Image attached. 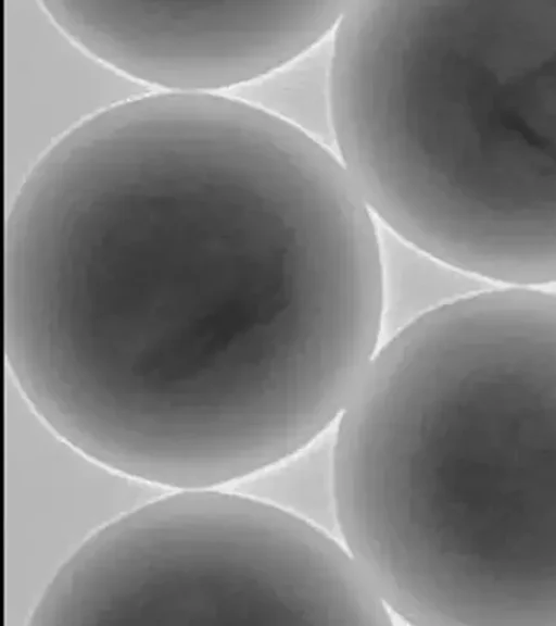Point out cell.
Listing matches in <instances>:
<instances>
[{
    "label": "cell",
    "mask_w": 556,
    "mask_h": 626,
    "mask_svg": "<svg viewBox=\"0 0 556 626\" xmlns=\"http://www.w3.org/2000/svg\"><path fill=\"white\" fill-rule=\"evenodd\" d=\"M337 478L353 548L404 612L556 626V295H469L389 340Z\"/></svg>",
    "instance_id": "6da1fadb"
},
{
    "label": "cell",
    "mask_w": 556,
    "mask_h": 626,
    "mask_svg": "<svg viewBox=\"0 0 556 626\" xmlns=\"http://www.w3.org/2000/svg\"><path fill=\"white\" fill-rule=\"evenodd\" d=\"M355 139L407 240L488 279L556 283V1L420 4L367 71Z\"/></svg>",
    "instance_id": "7a4b0ae2"
},
{
    "label": "cell",
    "mask_w": 556,
    "mask_h": 626,
    "mask_svg": "<svg viewBox=\"0 0 556 626\" xmlns=\"http://www.w3.org/2000/svg\"><path fill=\"white\" fill-rule=\"evenodd\" d=\"M358 564L309 523L211 488L159 496L64 564L30 626L358 625Z\"/></svg>",
    "instance_id": "3957f363"
},
{
    "label": "cell",
    "mask_w": 556,
    "mask_h": 626,
    "mask_svg": "<svg viewBox=\"0 0 556 626\" xmlns=\"http://www.w3.org/2000/svg\"><path fill=\"white\" fill-rule=\"evenodd\" d=\"M349 1L42 0L80 47L146 86L240 87L323 41Z\"/></svg>",
    "instance_id": "277c9868"
},
{
    "label": "cell",
    "mask_w": 556,
    "mask_h": 626,
    "mask_svg": "<svg viewBox=\"0 0 556 626\" xmlns=\"http://www.w3.org/2000/svg\"><path fill=\"white\" fill-rule=\"evenodd\" d=\"M51 428V427H50ZM161 487L89 456L52 428L5 449V617L28 618L64 564L94 534L161 496Z\"/></svg>",
    "instance_id": "5b68a950"
},
{
    "label": "cell",
    "mask_w": 556,
    "mask_h": 626,
    "mask_svg": "<svg viewBox=\"0 0 556 626\" xmlns=\"http://www.w3.org/2000/svg\"><path fill=\"white\" fill-rule=\"evenodd\" d=\"M4 73L9 190L85 123L149 93L80 47L36 0L4 2Z\"/></svg>",
    "instance_id": "8992f818"
},
{
    "label": "cell",
    "mask_w": 556,
    "mask_h": 626,
    "mask_svg": "<svg viewBox=\"0 0 556 626\" xmlns=\"http://www.w3.org/2000/svg\"><path fill=\"white\" fill-rule=\"evenodd\" d=\"M332 40H323L269 74L240 86L236 98L324 147H336L331 110Z\"/></svg>",
    "instance_id": "52a82bcc"
},
{
    "label": "cell",
    "mask_w": 556,
    "mask_h": 626,
    "mask_svg": "<svg viewBox=\"0 0 556 626\" xmlns=\"http://www.w3.org/2000/svg\"><path fill=\"white\" fill-rule=\"evenodd\" d=\"M377 230L381 283L380 337L386 342L446 303L438 291V277L447 264L381 223Z\"/></svg>",
    "instance_id": "ba28073f"
},
{
    "label": "cell",
    "mask_w": 556,
    "mask_h": 626,
    "mask_svg": "<svg viewBox=\"0 0 556 626\" xmlns=\"http://www.w3.org/2000/svg\"><path fill=\"white\" fill-rule=\"evenodd\" d=\"M315 452L281 468L265 487L270 489L273 499L307 517H316V523H325L329 515L337 518L333 463H325V455Z\"/></svg>",
    "instance_id": "9c48e42d"
},
{
    "label": "cell",
    "mask_w": 556,
    "mask_h": 626,
    "mask_svg": "<svg viewBox=\"0 0 556 626\" xmlns=\"http://www.w3.org/2000/svg\"><path fill=\"white\" fill-rule=\"evenodd\" d=\"M147 333H148V331H147ZM147 333H146V334H147ZM146 334H144V335H146ZM144 335H143V336H144ZM143 336H142V337H143ZM142 337H141V338H142ZM141 338H140V339H141ZM140 339H139V340H140ZM139 340H138V341H139ZM138 341H137V342H138ZM137 342H136V343H137ZM136 343H135V345H136ZM135 345H134V346H135ZM134 346H132V347H134ZM132 347H131V348H132Z\"/></svg>",
    "instance_id": "30bf717a"
}]
</instances>
